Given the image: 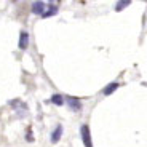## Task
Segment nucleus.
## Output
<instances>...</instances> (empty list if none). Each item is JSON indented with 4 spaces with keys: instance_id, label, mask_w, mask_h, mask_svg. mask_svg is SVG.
<instances>
[{
    "instance_id": "1",
    "label": "nucleus",
    "mask_w": 147,
    "mask_h": 147,
    "mask_svg": "<svg viewBox=\"0 0 147 147\" xmlns=\"http://www.w3.org/2000/svg\"><path fill=\"white\" fill-rule=\"evenodd\" d=\"M80 136H82V141H83L85 147H93L91 133H90V126L88 125H82L80 126Z\"/></svg>"
},
{
    "instance_id": "2",
    "label": "nucleus",
    "mask_w": 147,
    "mask_h": 147,
    "mask_svg": "<svg viewBox=\"0 0 147 147\" xmlns=\"http://www.w3.org/2000/svg\"><path fill=\"white\" fill-rule=\"evenodd\" d=\"M63 131H64L63 125H58L55 129H53V133H51V138H50V141H51V144H58L59 141H61V138H63Z\"/></svg>"
},
{
    "instance_id": "3",
    "label": "nucleus",
    "mask_w": 147,
    "mask_h": 147,
    "mask_svg": "<svg viewBox=\"0 0 147 147\" xmlns=\"http://www.w3.org/2000/svg\"><path fill=\"white\" fill-rule=\"evenodd\" d=\"M18 47H19V50H26V48L29 47V34H27L26 30H21V34H19Z\"/></svg>"
},
{
    "instance_id": "4",
    "label": "nucleus",
    "mask_w": 147,
    "mask_h": 147,
    "mask_svg": "<svg viewBox=\"0 0 147 147\" xmlns=\"http://www.w3.org/2000/svg\"><path fill=\"white\" fill-rule=\"evenodd\" d=\"M32 13L34 15H43L45 13V3L42 0H35L32 3Z\"/></svg>"
},
{
    "instance_id": "5",
    "label": "nucleus",
    "mask_w": 147,
    "mask_h": 147,
    "mask_svg": "<svg viewBox=\"0 0 147 147\" xmlns=\"http://www.w3.org/2000/svg\"><path fill=\"white\" fill-rule=\"evenodd\" d=\"M67 106H69L72 110H75V112L82 110V102H80L78 98H67Z\"/></svg>"
},
{
    "instance_id": "6",
    "label": "nucleus",
    "mask_w": 147,
    "mask_h": 147,
    "mask_svg": "<svg viewBox=\"0 0 147 147\" xmlns=\"http://www.w3.org/2000/svg\"><path fill=\"white\" fill-rule=\"evenodd\" d=\"M118 86H120V83H118V82H112V83H109L106 86V88L102 90V94L104 96H109V94H112V93L115 91V90L118 88Z\"/></svg>"
},
{
    "instance_id": "7",
    "label": "nucleus",
    "mask_w": 147,
    "mask_h": 147,
    "mask_svg": "<svg viewBox=\"0 0 147 147\" xmlns=\"http://www.w3.org/2000/svg\"><path fill=\"white\" fill-rule=\"evenodd\" d=\"M129 5H131V0H118L117 5H115V11H123Z\"/></svg>"
},
{
    "instance_id": "8",
    "label": "nucleus",
    "mask_w": 147,
    "mask_h": 147,
    "mask_svg": "<svg viewBox=\"0 0 147 147\" xmlns=\"http://www.w3.org/2000/svg\"><path fill=\"white\" fill-rule=\"evenodd\" d=\"M51 101L53 104H55V106H58V107H61L64 104V96H61V94H53L51 96Z\"/></svg>"
},
{
    "instance_id": "9",
    "label": "nucleus",
    "mask_w": 147,
    "mask_h": 147,
    "mask_svg": "<svg viewBox=\"0 0 147 147\" xmlns=\"http://www.w3.org/2000/svg\"><path fill=\"white\" fill-rule=\"evenodd\" d=\"M56 13H58V8H56V7H50V10L45 11L43 15H42V18H51V16H55Z\"/></svg>"
}]
</instances>
